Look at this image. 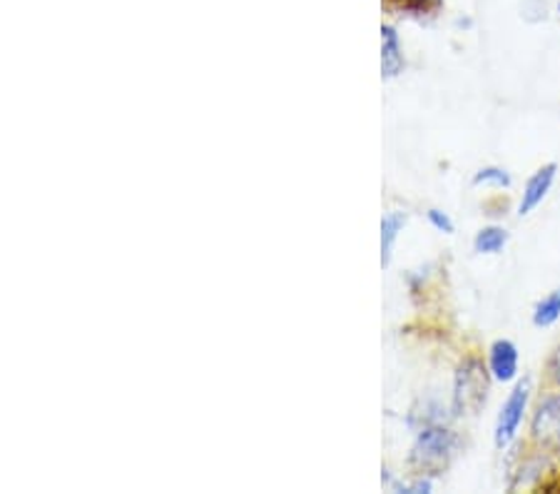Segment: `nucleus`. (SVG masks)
Instances as JSON below:
<instances>
[{"instance_id":"7ed1b4c3","label":"nucleus","mask_w":560,"mask_h":494,"mask_svg":"<svg viewBox=\"0 0 560 494\" xmlns=\"http://www.w3.org/2000/svg\"><path fill=\"white\" fill-rule=\"evenodd\" d=\"M528 398H530V380H523L513 388L509 400L503 402V407L499 412V422H495V447L499 449L509 447L513 439H516L523 415H526Z\"/></svg>"},{"instance_id":"4468645a","label":"nucleus","mask_w":560,"mask_h":494,"mask_svg":"<svg viewBox=\"0 0 560 494\" xmlns=\"http://www.w3.org/2000/svg\"><path fill=\"white\" fill-rule=\"evenodd\" d=\"M550 370H553V377H556V380L560 382V347L556 349L553 359H550Z\"/></svg>"},{"instance_id":"9b49d317","label":"nucleus","mask_w":560,"mask_h":494,"mask_svg":"<svg viewBox=\"0 0 560 494\" xmlns=\"http://www.w3.org/2000/svg\"><path fill=\"white\" fill-rule=\"evenodd\" d=\"M386 3L396 8V11L413 13V15H427V13L439 11L444 0H386Z\"/></svg>"},{"instance_id":"f257e3e1","label":"nucleus","mask_w":560,"mask_h":494,"mask_svg":"<svg viewBox=\"0 0 560 494\" xmlns=\"http://www.w3.org/2000/svg\"><path fill=\"white\" fill-rule=\"evenodd\" d=\"M456 449V435L446 427H423L411 449V464L427 474H441L448 467Z\"/></svg>"},{"instance_id":"423d86ee","label":"nucleus","mask_w":560,"mask_h":494,"mask_svg":"<svg viewBox=\"0 0 560 494\" xmlns=\"http://www.w3.org/2000/svg\"><path fill=\"white\" fill-rule=\"evenodd\" d=\"M489 370L493 380L511 382L518 375V347L511 340H495L489 353Z\"/></svg>"},{"instance_id":"9d476101","label":"nucleus","mask_w":560,"mask_h":494,"mask_svg":"<svg viewBox=\"0 0 560 494\" xmlns=\"http://www.w3.org/2000/svg\"><path fill=\"white\" fill-rule=\"evenodd\" d=\"M558 318H560V287L550 295H546V298L536 305V310H533V325L550 328L553 322H558Z\"/></svg>"},{"instance_id":"0eeeda50","label":"nucleus","mask_w":560,"mask_h":494,"mask_svg":"<svg viewBox=\"0 0 560 494\" xmlns=\"http://www.w3.org/2000/svg\"><path fill=\"white\" fill-rule=\"evenodd\" d=\"M404 70L401 41L394 25H382V73L384 78H396Z\"/></svg>"},{"instance_id":"39448f33","label":"nucleus","mask_w":560,"mask_h":494,"mask_svg":"<svg viewBox=\"0 0 560 494\" xmlns=\"http://www.w3.org/2000/svg\"><path fill=\"white\" fill-rule=\"evenodd\" d=\"M556 173H558V165L556 163H548L544 168H538L536 173L528 177L526 187H523V197H521V205H518V215H528L538 208L540 203L546 200V195L550 193V187L556 183Z\"/></svg>"},{"instance_id":"1a4fd4ad","label":"nucleus","mask_w":560,"mask_h":494,"mask_svg":"<svg viewBox=\"0 0 560 494\" xmlns=\"http://www.w3.org/2000/svg\"><path fill=\"white\" fill-rule=\"evenodd\" d=\"M505 242H509V232L491 225V228H483L481 232H478L474 240V248H476V253H481V255H495V253H501Z\"/></svg>"},{"instance_id":"f8f14e48","label":"nucleus","mask_w":560,"mask_h":494,"mask_svg":"<svg viewBox=\"0 0 560 494\" xmlns=\"http://www.w3.org/2000/svg\"><path fill=\"white\" fill-rule=\"evenodd\" d=\"M474 185H495V187H511V175L503 168H481L474 175Z\"/></svg>"},{"instance_id":"ddd939ff","label":"nucleus","mask_w":560,"mask_h":494,"mask_svg":"<svg viewBox=\"0 0 560 494\" xmlns=\"http://www.w3.org/2000/svg\"><path fill=\"white\" fill-rule=\"evenodd\" d=\"M429 222L433 225V228H436L439 232H446V235H451V232H454V220L448 218L446 212H441V210H429Z\"/></svg>"},{"instance_id":"2eb2a0df","label":"nucleus","mask_w":560,"mask_h":494,"mask_svg":"<svg viewBox=\"0 0 560 494\" xmlns=\"http://www.w3.org/2000/svg\"><path fill=\"white\" fill-rule=\"evenodd\" d=\"M558 13H560V0H558Z\"/></svg>"},{"instance_id":"20e7f679","label":"nucleus","mask_w":560,"mask_h":494,"mask_svg":"<svg viewBox=\"0 0 560 494\" xmlns=\"http://www.w3.org/2000/svg\"><path fill=\"white\" fill-rule=\"evenodd\" d=\"M530 433L538 445H544L548 449L560 447V394L546 398L538 404L536 415H533Z\"/></svg>"},{"instance_id":"6e6552de","label":"nucleus","mask_w":560,"mask_h":494,"mask_svg":"<svg viewBox=\"0 0 560 494\" xmlns=\"http://www.w3.org/2000/svg\"><path fill=\"white\" fill-rule=\"evenodd\" d=\"M404 225H406V215L404 212H388V215H384V220H382V265L384 267L392 263V253H394L396 238H399V232L404 230Z\"/></svg>"},{"instance_id":"f03ea898","label":"nucleus","mask_w":560,"mask_h":494,"mask_svg":"<svg viewBox=\"0 0 560 494\" xmlns=\"http://www.w3.org/2000/svg\"><path fill=\"white\" fill-rule=\"evenodd\" d=\"M489 392V375L478 359H466L456 372L454 388V410L458 415H474V412L486 402Z\"/></svg>"}]
</instances>
